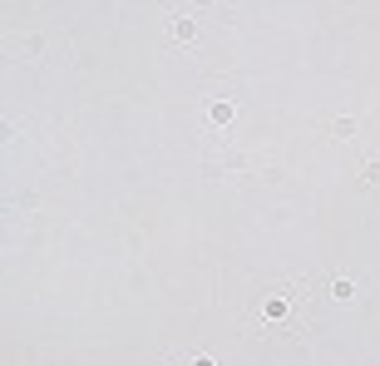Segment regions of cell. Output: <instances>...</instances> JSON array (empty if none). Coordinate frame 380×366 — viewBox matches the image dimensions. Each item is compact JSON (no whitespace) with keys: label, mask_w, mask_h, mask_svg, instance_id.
Returning <instances> with one entry per match:
<instances>
[{"label":"cell","mask_w":380,"mask_h":366,"mask_svg":"<svg viewBox=\"0 0 380 366\" xmlns=\"http://www.w3.org/2000/svg\"><path fill=\"white\" fill-rule=\"evenodd\" d=\"M257 317L267 332H301V282L292 287H267L257 302Z\"/></svg>","instance_id":"cell-1"}]
</instances>
